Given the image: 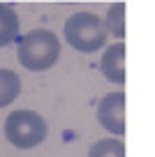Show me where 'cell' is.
<instances>
[{"label": "cell", "mask_w": 155, "mask_h": 157, "mask_svg": "<svg viewBox=\"0 0 155 157\" xmlns=\"http://www.w3.org/2000/svg\"><path fill=\"white\" fill-rule=\"evenodd\" d=\"M100 72L111 83H125V44L123 42L109 46L107 53H102Z\"/></svg>", "instance_id": "cell-5"}, {"label": "cell", "mask_w": 155, "mask_h": 157, "mask_svg": "<svg viewBox=\"0 0 155 157\" xmlns=\"http://www.w3.org/2000/svg\"><path fill=\"white\" fill-rule=\"evenodd\" d=\"M16 56H19V63L28 72H44V69L54 67L56 60H58L60 39L51 30H44V28L30 30L26 37H21Z\"/></svg>", "instance_id": "cell-1"}, {"label": "cell", "mask_w": 155, "mask_h": 157, "mask_svg": "<svg viewBox=\"0 0 155 157\" xmlns=\"http://www.w3.org/2000/svg\"><path fill=\"white\" fill-rule=\"evenodd\" d=\"M107 30L116 35L118 39L125 37V2H113L107 14Z\"/></svg>", "instance_id": "cell-9"}, {"label": "cell", "mask_w": 155, "mask_h": 157, "mask_svg": "<svg viewBox=\"0 0 155 157\" xmlns=\"http://www.w3.org/2000/svg\"><path fill=\"white\" fill-rule=\"evenodd\" d=\"M19 37V16L14 7L0 2V46L12 44Z\"/></svg>", "instance_id": "cell-6"}, {"label": "cell", "mask_w": 155, "mask_h": 157, "mask_svg": "<svg viewBox=\"0 0 155 157\" xmlns=\"http://www.w3.org/2000/svg\"><path fill=\"white\" fill-rule=\"evenodd\" d=\"M46 120L37 111L16 109L5 120V139L16 148H35L46 139Z\"/></svg>", "instance_id": "cell-3"}, {"label": "cell", "mask_w": 155, "mask_h": 157, "mask_svg": "<svg viewBox=\"0 0 155 157\" xmlns=\"http://www.w3.org/2000/svg\"><path fill=\"white\" fill-rule=\"evenodd\" d=\"M21 93V78L12 69H0V109L12 104Z\"/></svg>", "instance_id": "cell-7"}, {"label": "cell", "mask_w": 155, "mask_h": 157, "mask_svg": "<svg viewBox=\"0 0 155 157\" xmlns=\"http://www.w3.org/2000/svg\"><path fill=\"white\" fill-rule=\"evenodd\" d=\"M63 35H65V42H67L74 51L95 53V51H100L102 46L107 44L109 30H107V23L97 14L79 12V14L70 16V19L65 21Z\"/></svg>", "instance_id": "cell-2"}, {"label": "cell", "mask_w": 155, "mask_h": 157, "mask_svg": "<svg viewBox=\"0 0 155 157\" xmlns=\"http://www.w3.org/2000/svg\"><path fill=\"white\" fill-rule=\"evenodd\" d=\"M97 123L104 129H109L116 136L125 134V95L123 93H109L97 104Z\"/></svg>", "instance_id": "cell-4"}, {"label": "cell", "mask_w": 155, "mask_h": 157, "mask_svg": "<svg viewBox=\"0 0 155 157\" xmlns=\"http://www.w3.org/2000/svg\"><path fill=\"white\" fill-rule=\"evenodd\" d=\"M88 157H125V143L118 139H100L90 146Z\"/></svg>", "instance_id": "cell-8"}]
</instances>
